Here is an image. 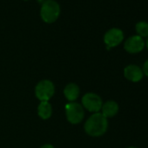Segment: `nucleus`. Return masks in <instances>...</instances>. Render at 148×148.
<instances>
[{"label":"nucleus","mask_w":148,"mask_h":148,"mask_svg":"<svg viewBox=\"0 0 148 148\" xmlns=\"http://www.w3.org/2000/svg\"><path fill=\"white\" fill-rule=\"evenodd\" d=\"M108 125V119L101 112H95L86 119L84 129L91 137H100L107 132Z\"/></svg>","instance_id":"1"},{"label":"nucleus","mask_w":148,"mask_h":148,"mask_svg":"<svg viewBox=\"0 0 148 148\" xmlns=\"http://www.w3.org/2000/svg\"><path fill=\"white\" fill-rule=\"evenodd\" d=\"M60 6L55 0H45L42 3L40 8L41 19L47 23L51 24L58 20L60 15Z\"/></svg>","instance_id":"2"},{"label":"nucleus","mask_w":148,"mask_h":148,"mask_svg":"<svg viewBox=\"0 0 148 148\" xmlns=\"http://www.w3.org/2000/svg\"><path fill=\"white\" fill-rule=\"evenodd\" d=\"M65 116L69 123L77 125L83 121L85 111L82 105L77 102H69L65 105Z\"/></svg>","instance_id":"3"},{"label":"nucleus","mask_w":148,"mask_h":148,"mask_svg":"<svg viewBox=\"0 0 148 148\" xmlns=\"http://www.w3.org/2000/svg\"><path fill=\"white\" fill-rule=\"evenodd\" d=\"M55 93L54 84L48 79L41 80L35 87V95L41 101H49Z\"/></svg>","instance_id":"4"},{"label":"nucleus","mask_w":148,"mask_h":148,"mask_svg":"<svg viewBox=\"0 0 148 148\" xmlns=\"http://www.w3.org/2000/svg\"><path fill=\"white\" fill-rule=\"evenodd\" d=\"M103 106L101 97L94 92H87L82 98V106L90 112H99Z\"/></svg>","instance_id":"5"},{"label":"nucleus","mask_w":148,"mask_h":148,"mask_svg":"<svg viewBox=\"0 0 148 148\" xmlns=\"http://www.w3.org/2000/svg\"><path fill=\"white\" fill-rule=\"evenodd\" d=\"M125 35L121 29L119 28H111L104 35V43L106 45V49L110 50L119 45L124 40Z\"/></svg>","instance_id":"6"},{"label":"nucleus","mask_w":148,"mask_h":148,"mask_svg":"<svg viewBox=\"0 0 148 148\" xmlns=\"http://www.w3.org/2000/svg\"><path fill=\"white\" fill-rule=\"evenodd\" d=\"M145 47V42L144 38L138 35H132L125 39L124 43V49L130 54H138L141 52Z\"/></svg>","instance_id":"7"},{"label":"nucleus","mask_w":148,"mask_h":148,"mask_svg":"<svg viewBox=\"0 0 148 148\" xmlns=\"http://www.w3.org/2000/svg\"><path fill=\"white\" fill-rule=\"evenodd\" d=\"M123 74L125 79L132 83H138L141 81L144 78V72L140 66L130 64L124 68Z\"/></svg>","instance_id":"8"},{"label":"nucleus","mask_w":148,"mask_h":148,"mask_svg":"<svg viewBox=\"0 0 148 148\" xmlns=\"http://www.w3.org/2000/svg\"><path fill=\"white\" fill-rule=\"evenodd\" d=\"M119 111V106L114 100H108L106 103H103V106L101 108V113L107 119L116 116Z\"/></svg>","instance_id":"9"},{"label":"nucleus","mask_w":148,"mask_h":148,"mask_svg":"<svg viewBox=\"0 0 148 148\" xmlns=\"http://www.w3.org/2000/svg\"><path fill=\"white\" fill-rule=\"evenodd\" d=\"M80 93V89L75 83H69L65 86L64 89V95L69 102H75L79 98Z\"/></svg>","instance_id":"10"},{"label":"nucleus","mask_w":148,"mask_h":148,"mask_svg":"<svg viewBox=\"0 0 148 148\" xmlns=\"http://www.w3.org/2000/svg\"><path fill=\"white\" fill-rule=\"evenodd\" d=\"M38 115L40 119L46 120L52 115V107L49 101H41L38 107Z\"/></svg>","instance_id":"11"},{"label":"nucleus","mask_w":148,"mask_h":148,"mask_svg":"<svg viewBox=\"0 0 148 148\" xmlns=\"http://www.w3.org/2000/svg\"><path fill=\"white\" fill-rule=\"evenodd\" d=\"M135 31L137 32L136 35L144 38H148V23L145 21H139L135 25Z\"/></svg>","instance_id":"12"},{"label":"nucleus","mask_w":148,"mask_h":148,"mask_svg":"<svg viewBox=\"0 0 148 148\" xmlns=\"http://www.w3.org/2000/svg\"><path fill=\"white\" fill-rule=\"evenodd\" d=\"M142 70L144 72V76L148 78V58L144 62L143 66H142Z\"/></svg>","instance_id":"13"},{"label":"nucleus","mask_w":148,"mask_h":148,"mask_svg":"<svg viewBox=\"0 0 148 148\" xmlns=\"http://www.w3.org/2000/svg\"><path fill=\"white\" fill-rule=\"evenodd\" d=\"M40 148H55V147L52 145H51V144H45V145H42Z\"/></svg>","instance_id":"14"},{"label":"nucleus","mask_w":148,"mask_h":148,"mask_svg":"<svg viewBox=\"0 0 148 148\" xmlns=\"http://www.w3.org/2000/svg\"><path fill=\"white\" fill-rule=\"evenodd\" d=\"M145 46H146V48H147V50H148V38H147V39H146V41H145Z\"/></svg>","instance_id":"15"},{"label":"nucleus","mask_w":148,"mask_h":148,"mask_svg":"<svg viewBox=\"0 0 148 148\" xmlns=\"http://www.w3.org/2000/svg\"><path fill=\"white\" fill-rule=\"evenodd\" d=\"M126 148H138V147H137V146H128Z\"/></svg>","instance_id":"16"},{"label":"nucleus","mask_w":148,"mask_h":148,"mask_svg":"<svg viewBox=\"0 0 148 148\" xmlns=\"http://www.w3.org/2000/svg\"><path fill=\"white\" fill-rule=\"evenodd\" d=\"M25 1H26V0H25Z\"/></svg>","instance_id":"17"}]
</instances>
